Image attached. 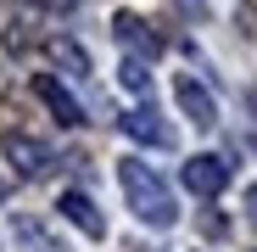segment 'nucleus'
I'll return each mask as SVG.
<instances>
[{"mask_svg":"<svg viewBox=\"0 0 257 252\" xmlns=\"http://www.w3.org/2000/svg\"><path fill=\"white\" fill-rule=\"evenodd\" d=\"M117 185L128 196V207H135V219H146L151 230H168L179 219V207H174V191L162 185L157 168H146L140 157H117Z\"/></svg>","mask_w":257,"mask_h":252,"instance_id":"f257e3e1","label":"nucleus"},{"mask_svg":"<svg viewBox=\"0 0 257 252\" xmlns=\"http://www.w3.org/2000/svg\"><path fill=\"white\" fill-rule=\"evenodd\" d=\"M34 96H39V101H45V107L56 112V123H62V129H78V123H84L78 96L67 90V84H62L56 73H34Z\"/></svg>","mask_w":257,"mask_h":252,"instance_id":"f03ea898","label":"nucleus"},{"mask_svg":"<svg viewBox=\"0 0 257 252\" xmlns=\"http://www.w3.org/2000/svg\"><path fill=\"white\" fill-rule=\"evenodd\" d=\"M174 96H179V107H185V118L196 123V129H212V123H218V101H212V90H207V84H196L190 73L174 78Z\"/></svg>","mask_w":257,"mask_h":252,"instance_id":"7ed1b4c3","label":"nucleus"},{"mask_svg":"<svg viewBox=\"0 0 257 252\" xmlns=\"http://www.w3.org/2000/svg\"><path fill=\"white\" fill-rule=\"evenodd\" d=\"M6 157L17 162V174H23V180H45L51 168H56V151H51V146H39V140H28V135H6Z\"/></svg>","mask_w":257,"mask_h":252,"instance_id":"20e7f679","label":"nucleus"},{"mask_svg":"<svg viewBox=\"0 0 257 252\" xmlns=\"http://www.w3.org/2000/svg\"><path fill=\"white\" fill-rule=\"evenodd\" d=\"M117 129L128 135V140H140V146H174V129H168V123L157 118V107H135V112H123L117 118Z\"/></svg>","mask_w":257,"mask_h":252,"instance_id":"39448f33","label":"nucleus"},{"mask_svg":"<svg viewBox=\"0 0 257 252\" xmlns=\"http://www.w3.org/2000/svg\"><path fill=\"white\" fill-rule=\"evenodd\" d=\"M224 185H229V162H224V157L201 151V157L185 162V191H196V196H218Z\"/></svg>","mask_w":257,"mask_h":252,"instance_id":"423d86ee","label":"nucleus"},{"mask_svg":"<svg viewBox=\"0 0 257 252\" xmlns=\"http://www.w3.org/2000/svg\"><path fill=\"white\" fill-rule=\"evenodd\" d=\"M112 34H117V45H128L135 56H157L162 51V34H151V23L135 17V12H117L112 17Z\"/></svg>","mask_w":257,"mask_h":252,"instance_id":"0eeeda50","label":"nucleus"},{"mask_svg":"<svg viewBox=\"0 0 257 252\" xmlns=\"http://www.w3.org/2000/svg\"><path fill=\"white\" fill-rule=\"evenodd\" d=\"M56 207H62V219H67V224H78L90 241H101V235H106V219L95 213V202L84 196V191H62V202H56Z\"/></svg>","mask_w":257,"mask_h":252,"instance_id":"6e6552de","label":"nucleus"},{"mask_svg":"<svg viewBox=\"0 0 257 252\" xmlns=\"http://www.w3.org/2000/svg\"><path fill=\"white\" fill-rule=\"evenodd\" d=\"M117 78L128 84V90H135V96H146L151 90V73H146V56H128L123 67H117Z\"/></svg>","mask_w":257,"mask_h":252,"instance_id":"1a4fd4ad","label":"nucleus"},{"mask_svg":"<svg viewBox=\"0 0 257 252\" xmlns=\"http://www.w3.org/2000/svg\"><path fill=\"white\" fill-rule=\"evenodd\" d=\"M51 51H56V62H67L73 73H90V56H84L73 39H51Z\"/></svg>","mask_w":257,"mask_h":252,"instance_id":"9d476101","label":"nucleus"},{"mask_svg":"<svg viewBox=\"0 0 257 252\" xmlns=\"http://www.w3.org/2000/svg\"><path fill=\"white\" fill-rule=\"evenodd\" d=\"M246 219H251V230H257V185H246Z\"/></svg>","mask_w":257,"mask_h":252,"instance_id":"9b49d317","label":"nucleus"},{"mask_svg":"<svg viewBox=\"0 0 257 252\" xmlns=\"http://www.w3.org/2000/svg\"><path fill=\"white\" fill-rule=\"evenodd\" d=\"M0 202H6V180H0Z\"/></svg>","mask_w":257,"mask_h":252,"instance_id":"f8f14e48","label":"nucleus"}]
</instances>
